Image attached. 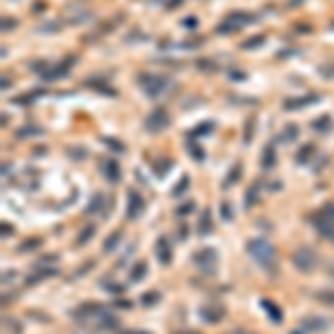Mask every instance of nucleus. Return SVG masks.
Segmentation results:
<instances>
[{
  "instance_id": "nucleus-25",
  "label": "nucleus",
  "mask_w": 334,
  "mask_h": 334,
  "mask_svg": "<svg viewBox=\"0 0 334 334\" xmlns=\"http://www.w3.org/2000/svg\"><path fill=\"white\" fill-rule=\"evenodd\" d=\"M42 89H33V92H29V94H22L20 98H13V105H29V103H33V100H38L42 96Z\"/></svg>"
},
{
  "instance_id": "nucleus-20",
  "label": "nucleus",
  "mask_w": 334,
  "mask_h": 334,
  "mask_svg": "<svg viewBox=\"0 0 334 334\" xmlns=\"http://www.w3.org/2000/svg\"><path fill=\"white\" fill-rule=\"evenodd\" d=\"M223 317H225V310L223 308H203V312H200V319L207 323H216Z\"/></svg>"
},
{
  "instance_id": "nucleus-47",
  "label": "nucleus",
  "mask_w": 334,
  "mask_h": 334,
  "mask_svg": "<svg viewBox=\"0 0 334 334\" xmlns=\"http://www.w3.org/2000/svg\"><path fill=\"white\" fill-rule=\"evenodd\" d=\"M116 308H123V310H130V308H134V303H132V301H116Z\"/></svg>"
},
{
  "instance_id": "nucleus-11",
  "label": "nucleus",
  "mask_w": 334,
  "mask_h": 334,
  "mask_svg": "<svg viewBox=\"0 0 334 334\" xmlns=\"http://www.w3.org/2000/svg\"><path fill=\"white\" fill-rule=\"evenodd\" d=\"M143 212H145V200L136 189H130V194H127V218L136 221Z\"/></svg>"
},
{
  "instance_id": "nucleus-10",
  "label": "nucleus",
  "mask_w": 334,
  "mask_h": 334,
  "mask_svg": "<svg viewBox=\"0 0 334 334\" xmlns=\"http://www.w3.org/2000/svg\"><path fill=\"white\" fill-rule=\"evenodd\" d=\"M98 163H100V174H103L109 183H112V185L121 183L123 169H121V165H118V161H114V159H100Z\"/></svg>"
},
{
  "instance_id": "nucleus-45",
  "label": "nucleus",
  "mask_w": 334,
  "mask_h": 334,
  "mask_svg": "<svg viewBox=\"0 0 334 334\" xmlns=\"http://www.w3.org/2000/svg\"><path fill=\"white\" fill-rule=\"evenodd\" d=\"M227 76H230V80H245V74H243V71H236V69H230Z\"/></svg>"
},
{
  "instance_id": "nucleus-16",
  "label": "nucleus",
  "mask_w": 334,
  "mask_h": 334,
  "mask_svg": "<svg viewBox=\"0 0 334 334\" xmlns=\"http://www.w3.org/2000/svg\"><path fill=\"white\" fill-rule=\"evenodd\" d=\"M261 167L263 169H272L276 167V150H274V143H267L263 154H261Z\"/></svg>"
},
{
  "instance_id": "nucleus-35",
  "label": "nucleus",
  "mask_w": 334,
  "mask_h": 334,
  "mask_svg": "<svg viewBox=\"0 0 334 334\" xmlns=\"http://www.w3.org/2000/svg\"><path fill=\"white\" fill-rule=\"evenodd\" d=\"M187 187H189V176H183V178L178 180V185L171 189V196H180V194H183Z\"/></svg>"
},
{
  "instance_id": "nucleus-51",
  "label": "nucleus",
  "mask_w": 334,
  "mask_h": 334,
  "mask_svg": "<svg viewBox=\"0 0 334 334\" xmlns=\"http://www.w3.org/2000/svg\"><path fill=\"white\" fill-rule=\"evenodd\" d=\"M13 230H11V227H9V225H2V234H4V236H7V234H11Z\"/></svg>"
},
{
  "instance_id": "nucleus-46",
  "label": "nucleus",
  "mask_w": 334,
  "mask_h": 334,
  "mask_svg": "<svg viewBox=\"0 0 334 334\" xmlns=\"http://www.w3.org/2000/svg\"><path fill=\"white\" fill-rule=\"evenodd\" d=\"M252 125H254V118H250V121H247V130H245V143H250V138H252Z\"/></svg>"
},
{
  "instance_id": "nucleus-34",
  "label": "nucleus",
  "mask_w": 334,
  "mask_h": 334,
  "mask_svg": "<svg viewBox=\"0 0 334 334\" xmlns=\"http://www.w3.org/2000/svg\"><path fill=\"white\" fill-rule=\"evenodd\" d=\"M42 130L36 125H29V127H20L18 130V138H31V136H40Z\"/></svg>"
},
{
  "instance_id": "nucleus-28",
  "label": "nucleus",
  "mask_w": 334,
  "mask_h": 334,
  "mask_svg": "<svg viewBox=\"0 0 334 334\" xmlns=\"http://www.w3.org/2000/svg\"><path fill=\"white\" fill-rule=\"evenodd\" d=\"M209 130H214V123L209 121V123H200L198 127H194L192 132H187V138H194L196 141L198 136H203V134H209Z\"/></svg>"
},
{
  "instance_id": "nucleus-2",
  "label": "nucleus",
  "mask_w": 334,
  "mask_h": 334,
  "mask_svg": "<svg viewBox=\"0 0 334 334\" xmlns=\"http://www.w3.org/2000/svg\"><path fill=\"white\" fill-rule=\"evenodd\" d=\"M74 56H69V58H65L63 63H56V65H51V63H45V60H40V63H33L31 65V69L33 71H38V76H40L45 83H56V80H60V78H65L67 74L71 71V67H74Z\"/></svg>"
},
{
  "instance_id": "nucleus-37",
  "label": "nucleus",
  "mask_w": 334,
  "mask_h": 334,
  "mask_svg": "<svg viewBox=\"0 0 334 334\" xmlns=\"http://www.w3.org/2000/svg\"><path fill=\"white\" fill-rule=\"evenodd\" d=\"M103 143H105V145L112 147V152H125V145H123L121 141H114V138H107V136H105V138H103Z\"/></svg>"
},
{
  "instance_id": "nucleus-6",
  "label": "nucleus",
  "mask_w": 334,
  "mask_h": 334,
  "mask_svg": "<svg viewBox=\"0 0 334 334\" xmlns=\"http://www.w3.org/2000/svg\"><path fill=\"white\" fill-rule=\"evenodd\" d=\"M310 221H312V225L317 227V232L321 234L323 238L334 241V205H326V207H321L319 212H314Z\"/></svg>"
},
{
  "instance_id": "nucleus-38",
  "label": "nucleus",
  "mask_w": 334,
  "mask_h": 334,
  "mask_svg": "<svg viewBox=\"0 0 334 334\" xmlns=\"http://www.w3.org/2000/svg\"><path fill=\"white\" fill-rule=\"evenodd\" d=\"M161 301V294L159 292H152V294H145V297H143V305H147V308H150V305H156Z\"/></svg>"
},
{
  "instance_id": "nucleus-26",
  "label": "nucleus",
  "mask_w": 334,
  "mask_h": 334,
  "mask_svg": "<svg viewBox=\"0 0 334 334\" xmlns=\"http://www.w3.org/2000/svg\"><path fill=\"white\" fill-rule=\"evenodd\" d=\"M187 152H189V156H192L194 161H203L205 159V152L200 150V145L194 138H187Z\"/></svg>"
},
{
  "instance_id": "nucleus-13",
  "label": "nucleus",
  "mask_w": 334,
  "mask_h": 334,
  "mask_svg": "<svg viewBox=\"0 0 334 334\" xmlns=\"http://www.w3.org/2000/svg\"><path fill=\"white\" fill-rule=\"evenodd\" d=\"M156 256H159L161 265L171 263V245L167 241V236H159V241H156Z\"/></svg>"
},
{
  "instance_id": "nucleus-27",
  "label": "nucleus",
  "mask_w": 334,
  "mask_h": 334,
  "mask_svg": "<svg viewBox=\"0 0 334 334\" xmlns=\"http://www.w3.org/2000/svg\"><path fill=\"white\" fill-rule=\"evenodd\" d=\"M103 207H105V196H103V194H96V196L92 198V205L87 207V214H96V212H98V214H103V212H100ZM105 209H109V205H107Z\"/></svg>"
},
{
  "instance_id": "nucleus-4",
  "label": "nucleus",
  "mask_w": 334,
  "mask_h": 334,
  "mask_svg": "<svg viewBox=\"0 0 334 334\" xmlns=\"http://www.w3.org/2000/svg\"><path fill=\"white\" fill-rule=\"evenodd\" d=\"M256 18L259 16H256V13H250V11H232L221 20V25L216 27V33H223V36L236 33V31H241L243 27L252 25Z\"/></svg>"
},
{
  "instance_id": "nucleus-31",
  "label": "nucleus",
  "mask_w": 334,
  "mask_h": 334,
  "mask_svg": "<svg viewBox=\"0 0 334 334\" xmlns=\"http://www.w3.org/2000/svg\"><path fill=\"white\" fill-rule=\"evenodd\" d=\"M94 234H96V225H87L83 232L78 234V241H76V243H78V245H87L89 238H92Z\"/></svg>"
},
{
  "instance_id": "nucleus-36",
  "label": "nucleus",
  "mask_w": 334,
  "mask_h": 334,
  "mask_svg": "<svg viewBox=\"0 0 334 334\" xmlns=\"http://www.w3.org/2000/svg\"><path fill=\"white\" fill-rule=\"evenodd\" d=\"M36 247H40V238H33V241H25L18 245V252H31L36 250Z\"/></svg>"
},
{
  "instance_id": "nucleus-44",
  "label": "nucleus",
  "mask_w": 334,
  "mask_h": 334,
  "mask_svg": "<svg viewBox=\"0 0 334 334\" xmlns=\"http://www.w3.org/2000/svg\"><path fill=\"white\" fill-rule=\"evenodd\" d=\"M221 216L225 218V221H232V207H230V203H221Z\"/></svg>"
},
{
  "instance_id": "nucleus-54",
  "label": "nucleus",
  "mask_w": 334,
  "mask_h": 334,
  "mask_svg": "<svg viewBox=\"0 0 334 334\" xmlns=\"http://www.w3.org/2000/svg\"><path fill=\"white\" fill-rule=\"evenodd\" d=\"M294 2H299V0H294Z\"/></svg>"
},
{
  "instance_id": "nucleus-22",
  "label": "nucleus",
  "mask_w": 334,
  "mask_h": 334,
  "mask_svg": "<svg viewBox=\"0 0 334 334\" xmlns=\"http://www.w3.org/2000/svg\"><path fill=\"white\" fill-rule=\"evenodd\" d=\"M212 230H214V225H212V212H209V209H205L203 216H200V223H198V234H200V236H207Z\"/></svg>"
},
{
  "instance_id": "nucleus-3",
  "label": "nucleus",
  "mask_w": 334,
  "mask_h": 334,
  "mask_svg": "<svg viewBox=\"0 0 334 334\" xmlns=\"http://www.w3.org/2000/svg\"><path fill=\"white\" fill-rule=\"evenodd\" d=\"M247 254H250L259 265L267 267V270H272L276 263V250L270 241H265V238H252V241H247Z\"/></svg>"
},
{
  "instance_id": "nucleus-43",
  "label": "nucleus",
  "mask_w": 334,
  "mask_h": 334,
  "mask_svg": "<svg viewBox=\"0 0 334 334\" xmlns=\"http://www.w3.org/2000/svg\"><path fill=\"white\" fill-rule=\"evenodd\" d=\"M194 209V203L192 200H187V203H183V205H178V209H176V214L178 216H183V214H189Z\"/></svg>"
},
{
  "instance_id": "nucleus-33",
  "label": "nucleus",
  "mask_w": 334,
  "mask_h": 334,
  "mask_svg": "<svg viewBox=\"0 0 334 334\" xmlns=\"http://www.w3.org/2000/svg\"><path fill=\"white\" fill-rule=\"evenodd\" d=\"M265 42V36H252L250 40H245L241 45V49H245V51H250V49H256V47H261Z\"/></svg>"
},
{
  "instance_id": "nucleus-1",
  "label": "nucleus",
  "mask_w": 334,
  "mask_h": 334,
  "mask_svg": "<svg viewBox=\"0 0 334 334\" xmlns=\"http://www.w3.org/2000/svg\"><path fill=\"white\" fill-rule=\"evenodd\" d=\"M71 314H74V319L80 326L89 328L92 332L118 330V319L109 312V308H105V305H100V303H83Z\"/></svg>"
},
{
  "instance_id": "nucleus-39",
  "label": "nucleus",
  "mask_w": 334,
  "mask_h": 334,
  "mask_svg": "<svg viewBox=\"0 0 334 334\" xmlns=\"http://www.w3.org/2000/svg\"><path fill=\"white\" fill-rule=\"evenodd\" d=\"M103 288L109 290L112 294H121L123 292V285L121 283H109V281H103Z\"/></svg>"
},
{
  "instance_id": "nucleus-12",
  "label": "nucleus",
  "mask_w": 334,
  "mask_h": 334,
  "mask_svg": "<svg viewBox=\"0 0 334 334\" xmlns=\"http://www.w3.org/2000/svg\"><path fill=\"white\" fill-rule=\"evenodd\" d=\"M330 326H332V321H328L323 317H305L301 321V330L303 332H326Z\"/></svg>"
},
{
  "instance_id": "nucleus-19",
  "label": "nucleus",
  "mask_w": 334,
  "mask_h": 334,
  "mask_svg": "<svg viewBox=\"0 0 334 334\" xmlns=\"http://www.w3.org/2000/svg\"><path fill=\"white\" fill-rule=\"evenodd\" d=\"M314 154H317V147H314V145H303V147H301V150L297 152L294 161H297L299 165H308L310 161L314 159Z\"/></svg>"
},
{
  "instance_id": "nucleus-21",
  "label": "nucleus",
  "mask_w": 334,
  "mask_h": 334,
  "mask_svg": "<svg viewBox=\"0 0 334 334\" xmlns=\"http://www.w3.org/2000/svg\"><path fill=\"white\" fill-rule=\"evenodd\" d=\"M310 125H312V130H314V132H319V134H328V132L332 130V118L328 116V114H323V116L314 118V121L310 123Z\"/></svg>"
},
{
  "instance_id": "nucleus-9",
  "label": "nucleus",
  "mask_w": 334,
  "mask_h": 334,
  "mask_svg": "<svg viewBox=\"0 0 334 334\" xmlns=\"http://www.w3.org/2000/svg\"><path fill=\"white\" fill-rule=\"evenodd\" d=\"M216 250H212V247H205V250H198L194 252V263L200 267V272L207 276L214 274V267H216Z\"/></svg>"
},
{
  "instance_id": "nucleus-14",
  "label": "nucleus",
  "mask_w": 334,
  "mask_h": 334,
  "mask_svg": "<svg viewBox=\"0 0 334 334\" xmlns=\"http://www.w3.org/2000/svg\"><path fill=\"white\" fill-rule=\"evenodd\" d=\"M85 87H89V89H94V92H98V94H105V96H116V89L112 87V85L107 83L105 78H100V80H96V78H89L87 83H85Z\"/></svg>"
},
{
  "instance_id": "nucleus-5",
  "label": "nucleus",
  "mask_w": 334,
  "mask_h": 334,
  "mask_svg": "<svg viewBox=\"0 0 334 334\" xmlns=\"http://www.w3.org/2000/svg\"><path fill=\"white\" fill-rule=\"evenodd\" d=\"M138 85L150 98H159L171 87V80L165 76H154V74H138Z\"/></svg>"
},
{
  "instance_id": "nucleus-15",
  "label": "nucleus",
  "mask_w": 334,
  "mask_h": 334,
  "mask_svg": "<svg viewBox=\"0 0 334 334\" xmlns=\"http://www.w3.org/2000/svg\"><path fill=\"white\" fill-rule=\"evenodd\" d=\"M312 103H319V96L317 94H308V96H301V98H288L283 103L285 109H301V107H308Z\"/></svg>"
},
{
  "instance_id": "nucleus-40",
  "label": "nucleus",
  "mask_w": 334,
  "mask_h": 334,
  "mask_svg": "<svg viewBox=\"0 0 334 334\" xmlns=\"http://www.w3.org/2000/svg\"><path fill=\"white\" fill-rule=\"evenodd\" d=\"M319 71H321L323 78H334V63H330V65H321V67H319Z\"/></svg>"
},
{
  "instance_id": "nucleus-29",
  "label": "nucleus",
  "mask_w": 334,
  "mask_h": 334,
  "mask_svg": "<svg viewBox=\"0 0 334 334\" xmlns=\"http://www.w3.org/2000/svg\"><path fill=\"white\" fill-rule=\"evenodd\" d=\"M238 178H241V163H234V167L230 169V174H227V178L223 180V187H232Z\"/></svg>"
},
{
  "instance_id": "nucleus-50",
  "label": "nucleus",
  "mask_w": 334,
  "mask_h": 334,
  "mask_svg": "<svg viewBox=\"0 0 334 334\" xmlns=\"http://www.w3.org/2000/svg\"><path fill=\"white\" fill-rule=\"evenodd\" d=\"M11 87V80H7V76H2V89Z\"/></svg>"
},
{
  "instance_id": "nucleus-17",
  "label": "nucleus",
  "mask_w": 334,
  "mask_h": 334,
  "mask_svg": "<svg viewBox=\"0 0 334 334\" xmlns=\"http://www.w3.org/2000/svg\"><path fill=\"white\" fill-rule=\"evenodd\" d=\"M56 274H58V270H56V267H45V270H38V272H33L31 276H27L25 283L27 285H36V283H40V281L51 279V276H56Z\"/></svg>"
},
{
  "instance_id": "nucleus-24",
  "label": "nucleus",
  "mask_w": 334,
  "mask_h": 334,
  "mask_svg": "<svg viewBox=\"0 0 334 334\" xmlns=\"http://www.w3.org/2000/svg\"><path fill=\"white\" fill-rule=\"evenodd\" d=\"M259 192H261V183H252V185H250V189H247V194H245V207H247V209L254 207Z\"/></svg>"
},
{
  "instance_id": "nucleus-7",
  "label": "nucleus",
  "mask_w": 334,
  "mask_h": 334,
  "mask_svg": "<svg viewBox=\"0 0 334 334\" xmlns=\"http://www.w3.org/2000/svg\"><path fill=\"white\" fill-rule=\"evenodd\" d=\"M292 263L299 272H312L319 265V256L310 247H301V250H297L292 254Z\"/></svg>"
},
{
  "instance_id": "nucleus-32",
  "label": "nucleus",
  "mask_w": 334,
  "mask_h": 334,
  "mask_svg": "<svg viewBox=\"0 0 334 334\" xmlns=\"http://www.w3.org/2000/svg\"><path fill=\"white\" fill-rule=\"evenodd\" d=\"M297 136H299V127L297 125H285L283 127V134H281V141L290 143V141H294Z\"/></svg>"
},
{
  "instance_id": "nucleus-53",
  "label": "nucleus",
  "mask_w": 334,
  "mask_h": 334,
  "mask_svg": "<svg viewBox=\"0 0 334 334\" xmlns=\"http://www.w3.org/2000/svg\"><path fill=\"white\" fill-rule=\"evenodd\" d=\"M234 334H247V332H234Z\"/></svg>"
},
{
  "instance_id": "nucleus-41",
  "label": "nucleus",
  "mask_w": 334,
  "mask_h": 334,
  "mask_svg": "<svg viewBox=\"0 0 334 334\" xmlns=\"http://www.w3.org/2000/svg\"><path fill=\"white\" fill-rule=\"evenodd\" d=\"M198 69H203V71H214V69H216V65H214L209 58H200V60H198Z\"/></svg>"
},
{
  "instance_id": "nucleus-30",
  "label": "nucleus",
  "mask_w": 334,
  "mask_h": 334,
  "mask_svg": "<svg viewBox=\"0 0 334 334\" xmlns=\"http://www.w3.org/2000/svg\"><path fill=\"white\" fill-rule=\"evenodd\" d=\"M121 243V232H112L107 236V241H105V245H103V252L105 254H109V252H114V247Z\"/></svg>"
},
{
  "instance_id": "nucleus-23",
  "label": "nucleus",
  "mask_w": 334,
  "mask_h": 334,
  "mask_svg": "<svg viewBox=\"0 0 334 334\" xmlns=\"http://www.w3.org/2000/svg\"><path fill=\"white\" fill-rule=\"evenodd\" d=\"M145 274H147V263H145V261H138V263L132 267L130 281H132V283H141V281L145 279Z\"/></svg>"
},
{
  "instance_id": "nucleus-48",
  "label": "nucleus",
  "mask_w": 334,
  "mask_h": 334,
  "mask_svg": "<svg viewBox=\"0 0 334 334\" xmlns=\"http://www.w3.org/2000/svg\"><path fill=\"white\" fill-rule=\"evenodd\" d=\"M13 22H16V20H13V18H11V20H7V18H2V31H7V29H13Z\"/></svg>"
},
{
  "instance_id": "nucleus-8",
  "label": "nucleus",
  "mask_w": 334,
  "mask_h": 334,
  "mask_svg": "<svg viewBox=\"0 0 334 334\" xmlns=\"http://www.w3.org/2000/svg\"><path fill=\"white\" fill-rule=\"evenodd\" d=\"M169 114L165 112L163 107L154 109V112H150V116L145 118V130L150 134H161L163 130H167L169 127Z\"/></svg>"
},
{
  "instance_id": "nucleus-52",
  "label": "nucleus",
  "mask_w": 334,
  "mask_h": 334,
  "mask_svg": "<svg viewBox=\"0 0 334 334\" xmlns=\"http://www.w3.org/2000/svg\"><path fill=\"white\" fill-rule=\"evenodd\" d=\"M174 334H198V332H174Z\"/></svg>"
},
{
  "instance_id": "nucleus-42",
  "label": "nucleus",
  "mask_w": 334,
  "mask_h": 334,
  "mask_svg": "<svg viewBox=\"0 0 334 334\" xmlns=\"http://www.w3.org/2000/svg\"><path fill=\"white\" fill-rule=\"evenodd\" d=\"M180 25L185 27V29H196V25H198V18L196 16H189V18H183V22Z\"/></svg>"
},
{
  "instance_id": "nucleus-49",
  "label": "nucleus",
  "mask_w": 334,
  "mask_h": 334,
  "mask_svg": "<svg viewBox=\"0 0 334 334\" xmlns=\"http://www.w3.org/2000/svg\"><path fill=\"white\" fill-rule=\"evenodd\" d=\"M118 334H150V332H145V330H123Z\"/></svg>"
},
{
  "instance_id": "nucleus-18",
  "label": "nucleus",
  "mask_w": 334,
  "mask_h": 334,
  "mask_svg": "<svg viewBox=\"0 0 334 334\" xmlns=\"http://www.w3.org/2000/svg\"><path fill=\"white\" fill-rule=\"evenodd\" d=\"M261 308H265L267 317H270L274 323H281V321H283V312H281V308H279L276 303H272L270 299H261Z\"/></svg>"
}]
</instances>
